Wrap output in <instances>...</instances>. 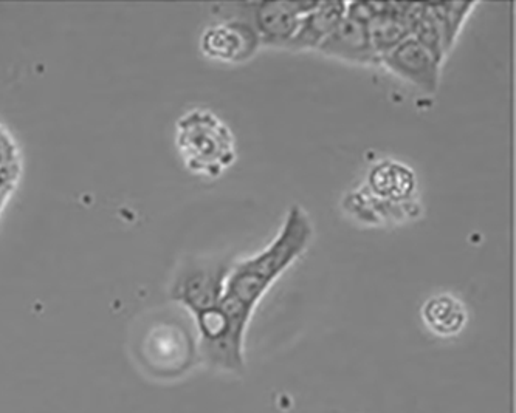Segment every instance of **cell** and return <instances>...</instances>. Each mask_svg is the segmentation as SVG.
I'll return each mask as SVG.
<instances>
[{
    "label": "cell",
    "instance_id": "7",
    "mask_svg": "<svg viewBox=\"0 0 516 413\" xmlns=\"http://www.w3.org/2000/svg\"><path fill=\"white\" fill-rule=\"evenodd\" d=\"M389 72L425 93L437 92L441 62L436 61L414 38L405 39L380 58Z\"/></svg>",
    "mask_w": 516,
    "mask_h": 413
},
{
    "label": "cell",
    "instance_id": "5",
    "mask_svg": "<svg viewBox=\"0 0 516 413\" xmlns=\"http://www.w3.org/2000/svg\"><path fill=\"white\" fill-rule=\"evenodd\" d=\"M143 361L155 373L177 375L193 358V342L186 328L174 322H163L149 328L143 339Z\"/></svg>",
    "mask_w": 516,
    "mask_h": 413
},
{
    "label": "cell",
    "instance_id": "3",
    "mask_svg": "<svg viewBox=\"0 0 516 413\" xmlns=\"http://www.w3.org/2000/svg\"><path fill=\"white\" fill-rule=\"evenodd\" d=\"M318 2H244L227 5L224 19H239L252 25L261 45L286 48L298 30L304 14Z\"/></svg>",
    "mask_w": 516,
    "mask_h": 413
},
{
    "label": "cell",
    "instance_id": "12",
    "mask_svg": "<svg viewBox=\"0 0 516 413\" xmlns=\"http://www.w3.org/2000/svg\"><path fill=\"white\" fill-rule=\"evenodd\" d=\"M422 316L431 332L439 336L458 335L467 321L464 305L450 294L431 297L424 305Z\"/></svg>",
    "mask_w": 516,
    "mask_h": 413
},
{
    "label": "cell",
    "instance_id": "8",
    "mask_svg": "<svg viewBox=\"0 0 516 413\" xmlns=\"http://www.w3.org/2000/svg\"><path fill=\"white\" fill-rule=\"evenodd\" d=\"M318 52L329 58L351 62V64H379V56L372 47L368 24L344 16Z\"/></svg>",
    "mask_w": 516,
    "mask_h": 413
},
{
    "label": "cell",
    "instance_id": "10",
    "mask_svg": "<svg viewBox=\"0 0 516 413\" xmlns=\"http://www.w3.org/2000/svg\"><path fill=\"white\" fill-rule=\"evenodd\" d=\"M344 2H318L317 7L301 18L298 30L292 41L287 44L289 50H318L320 45L331 35L341 19L346 16Z\"/></svg>",
    "mask_w": 516,
    "mask_h": 413
},
{
    "label": "cell",
    "instance_id": "11",
    "mask_svg": "<svg viewBox=\"0 0 516 413\" xmlns=\"http://www.w3.org/2000/svg\"><path fill=\"white\" fill-rule=\"evenodd\" d=\"M369 185L379 197L400 202L413 194L416 180H414L413 171L402 164L383 161L372 169Z\"/></svg>",
    "mask_w": 516,
    "mask_h": 413
},
{
    "label": "cell",
    "instance_id": "2",
    "mask_svg": "<svg viewBox=\"0 0 516 413\" xmlns=\"http://www.w3.org/2000/svg\"><path fill=\"white\" fill-rule=\"evenodd\" d=\"M176 144L186 169L203 177H221L236 160L230 127L207 109H193L176 124Z\"/></svg>",
    "mask_w": 516,
    "mask_h": 413
},
{
    "label": "cell",
    "instance_id": "6",
    "mask_svg": "<svg viewBox=\"0 0 516 413\" xmlns=\"http://www.w3.org/2000/svg\"><path fill=\"white\" fill-rule=\"evenodd\" d=\"M261 39L252 25L239 19H224L203 31L200 50L214 61L241 64L253 58Z\"/></svg>",
    "mask_w": 516,
    "mask_h": 413
},
{
    "label": "cell",
    "instance_id": "9",
    "mask_svg": "<svg viewBox=\"0 0 516 413\" xmlns=\"http://www.w3.org/2000/svg\"><path fill=\"white\" fill-rule=\"evenodd\" d=\"M374 18L368 22L375 53L382 58L411 36V21L416 4H380L374 2ZM380 62V61H379Z\"/></svg>",
    "mask_w": 516,
    "mask_h": 413
},
{
    "label": "cell",
    "instance_id": "1",
    "mask_svg": "<svg viewBox=\"0 0 516 413\" xmlns=\"http://www.w3.org/2000/svg\"><path fill=\"white\" fill-rule=\"evenodd\" d=\"M314 226L301 206H292L286 220L265 250L231 267L219 310L227 322L228 344L236 358L244 359V339L253 311L284 271L307 250Z\"/></svg>",
    "mask_w": 516,
    "mask_h": 413
},
{
    "label": "cell",
    "instance_id": "13",
    "mask_svg": "<svg viewBox=\"0 0 516 413\" xmlns=\"http://www.w3.org/2000/svg\"><path fill=\"white\" fill-rule=\"evenodd\" d=\"M476 4L468 2H448V4H428L437 25L441 28L442 38H444L445 53L450 52L455 45L462 25L467 21L468 16L475 10Z\"/></svg>",
    "mask_w": 516,
    "mask_h": 413
},
{
    "label": "cell",
    "instance_id": "4",
    "mask_svg": "<svg viewBox=\"0 0 516 413\" xmlns=\"http://www.w3.org/2000/svg\"><path fill=\"white\" fill-rule=\"evenodd\" d=\"M230 270V263L224 260L188 263L172 284V299L188 308L194 318H199L221 304Z\"/></svg>",
    "mask_w": 516,
    "mask_h": 413
}]
</instances>
